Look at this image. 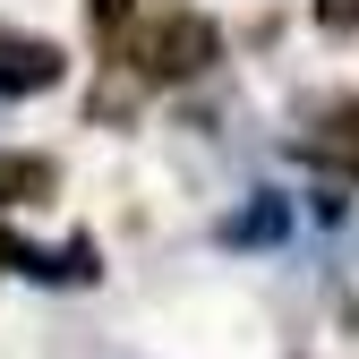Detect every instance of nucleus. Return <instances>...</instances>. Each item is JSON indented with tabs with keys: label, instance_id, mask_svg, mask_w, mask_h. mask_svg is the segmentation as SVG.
<instances>
[{
	"label": "nucleus",
	"instance_id": "4",
	"mask_svg": "<svg viewBox=\"0 0 359 359\" xmlns=\"http://www.w3.org/2000/svg\"><path fill=\"white\" fill-rule=\"evenodd\" d=\"M52 189H60V171L43 154H0V214H9V205H43Z\"/></svg>",
	"mask_w": 359,
	"mask_h": 359
},
{
	"label": "nucleus",
	"instance_id": "1",
	"mask_svg": "<svg viewBox=\"0 0 359 359\" xmlns=\"http://www.w3.org/2000/svg\"><path fill=\"white\" fill-rule=\"evenodd\" d=\"M214 52H222V34L205 26V18H146L137 34H128V69H146V77H197V69H214Z\"/></svg>",
	"mask_w": 359,
	"mask_h": 359
},
{
	"label": "nucleus",
	"instance_id": "5",
	"mask_svg": "<svg viewBox=\"0 0 359 359\" xmlns=\"http://www.w3.org/2000/svg\"><path fill=\"white\" fill-rule=\"evenodd\" d=\"M283 197H257L248 214H231V222H222V240H231V248H257V240H283Z\"/></svg>",
	"mask_w": 359,
	"mask_h": 359
},
{
	"label": "nucleus",
	"instance_id": "6",
	"mask_svg": "<svg viewBox=\"0 0 359 359\" xmlns=\"http://www.w3.org/2000/svg\"><path fill=\"white\" fill-rule=\"evenodd\" d=\"M317 26L325 34H359V0H317Z\"/></svg>",
	"mask_w": 359,
	"mask_h": 359
},
{
	"label": "nucleus",
	"instance_id": "2",
	"mask_svg": "<svg viewBox=\"0 0 359 359\" xmlns=\"http://www.w3.org/2000/svg\"><path fill=\"white\" fill-rule=\"evenodd\" d=\"M69 77V52L43 34H0V95H52Z\"/></svg>",
	"mask_w": 359,
	"mask_h": 359
},
{
	"label": "nucleus",
	"instance_id": "3",
	"mask_svg": "<svg viewBox=\"0 0 359 359\" xmlns=\"http://www.w3.org/2000/svg\"><path fill=\"white\" fill-rule=\"evenodd\" d=\"M0 265H18L34 283H95V240H69V248H26L18 231H0Z\"/></svg>",
	"mask_w": 359,
	"mask_h": 359
}]
</instances>
